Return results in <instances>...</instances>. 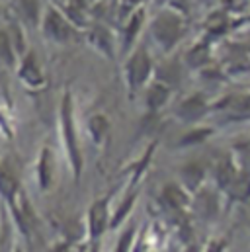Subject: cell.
<instances>
[{
    "label": "cell",
    "instance_id": "cell-1",
    "mask_svg": "<svg viewBox=\"0 0 250 252\" xmlns=\"http://www.w3.org/2000/svg\"><path fill=\"white\" fill-rule=\"evenodd\" d=\"M59 137H61L68 172L74 182H80L82 172H84V155H82L80 129H78V120H76L74 96L68 86L62 90L61 104H59Z\"/></svg>",
    "mask_w": 250,
    "mask_h": 252
},
{
    "label": "cell",
    "instance_id": "cell-2",
    "mask_svg": "<svg viewBox=\"0 0 250 252\" xmlns=\"http://www.w3.org/2000/svg\"><path fill=\"white\" fill-rule=\"evenodd\" d=\"M188 30H189V16L168 6H160L158 12L153 14L151 20L147 22L151 43L162 55L176 53L178 45L186 37Z\"/></svg>",
    "mask_w": 250,
    "mask_h": 252
},
{
    "label": "cell",
    "instance_id": "cell-3",
    "mask_svg": "<svg viewBox=\"0 0 250 252\" xmlns=\"http://www.w3.org/2000/svg\"><path fill=\"white\" fill-rule=\"evenodd\" d=\"M155 66H156V61L151 49L141 41L127 55H124L122 74H124V84L129 100H135L143 92V88L153 80Z\"/></svg>",
    "mask_w": 250,
    "mask_h": 252
},
{
    "label": "cell",
    "instance_id": "cell-4",
    "mask_svg": "<svg viewBox=\"0 0 250 252\" xmlns=\"http://www.w3.org/2000/svg\"><path fill=\"white\" fill-rule=\"evenodd\" d=\"M39 32L41 35L59 47H66L70 43H76L78 39H82V32L64 16L61 8L53 2L43 6L41 18H39Z\"/></svg>",
    "mask_w": 250,
    "mask_h": 252
},
{
    "label": "cell",
    "instance_id": "cell-5",
    "mask_svg": "<svg viewBox=\"0 0 250 252\" xmlns=\"http://www.w3.org/2000/svg\"><path fill=\"white\" fill-rule=\"evenodd\" d=\"M147 22H149V12H147V4L133 8L124 20L118 32V53L124 57L127 55L139 41L143 32L147 30Z\"/></svg>",
    "mask_w": 250,
    "mask_h": 252
},
{
    "label": "cell",
    "instance_id": "cell-6",
    "mask_svg": "<svg viewBox=\"0 0 250 252\" xmlns=\"http://www.w3.org/2000/svg\"><path fill=\"white\" fill-rule=\"evenodd\" d=\"M112 199H114V191L106 193L104 197H96L86 211V241L90 245L98 243L104 237V233L110 231Z\"/></svg>",
    "mask_w": 250,
    "mask_h": 252
},
{
    "label": "cell",
    "instance_id": "cell-7",
    "mask_svg": "<svg viewBox=\"0 0 250 252\" xmlns=\"http://www.w3.org/2000/svg\"><path fill=\"white\" fill-rule=\"evenodd\" d=\"M84 41L104 59L114 61L120 53H118V32L100 20H94L84 32H82Z\"/></svg>",
    "mask_w": 250,
    "mask_h": 252
},
{
    "label": "cell",
    "instance_id": "cell-8",
    "mask_svg": "<svg viewBox=\"0 0 250 252\" xmlns=\"http://www.w3.org/2000/svg\"><path fill=\"white\" fill-rule=\"evenodd\" d=\"M211 114L223 122H250V92H231L211 102Z\"/></svg>",
    "mask_w": 250,
    "mask_h": 252
},
{
    "label": "cell",
    "instance_id": "cell-9",
    "mask_svg": "<svg viewBox=\"0 0 250 252\" xmlns=\"http://www.w3.org/2000/svg\"><path fill=\"white\" fill-rule=\"evenodd\" d=\"M211 116V100L203 92H191L184 96L174 108V118L184 126L203 124Z\"/></svg>",
    "mask_w": 250,
    "mask_h": 252
},
{
    "label": "cell",
    "instance_id": "cell-10",
    "mask_svg": "<svg viewBox=\"0 0 250 252\" xmlns=\"http://www.w3.org/2000/svg\"><path fill=\"white\" fill-rule=\"evenodd\" d=\"M16 76L18 80L30 90V92H39L47 86V76L43 70V64L39 61L37 53L33 49H28L16 64Z\"/></svg>",
    "mask_w": 250,
    "mask_h": 252
},
{
    "label": "cell",
    "instance_id": "cell-11",
    "mask_svg": "<svg viewBox=\"0 0 250 252\" xmlns=\"http://www.w3.org/2000/svg\"><path fill=\"white\" fill-rule=\"evenodd\" d=\"M221 197H225L221 189L203 184L191 195V209L203 219H217V215L221 213Z\"/></svg>",
    "mask_w": 250,
    "mask_h": 252
},
{
    "label": "cell",
    "instance_id": "cell-12",
    "mask_svg": "<svg viewBox=\"0 0 250 252\" xmlns=\"http://www.w3.org/2000/svg\"><path fill=\"white\" fill-rule=\"evenodd\" d=\"M160 205L174 215H186L191 209V193L180 182H168L160 189Z\"/></svg>",
    "mask_w": 250,
    "mask_h": 252
},
{
    "label": "cell",
    "instance_id": "cell-13",
    "mask_svg": "<svg viewBox=\"0 0 250 252\" xmlns=\"http://www.w3.org/2000/svg\"><path fill=\"white\" fill-rule=\"evenodd\" d=\"M33 178L39 191H49L55 184V155L49 145H43L37 153L35 158V168H33Z\"/></svg>",
    "mask_w": 250,
    "mask_h": 252
},
{
    "label": "cell",
    "instance_id": "cell-14",
    "mask_svg": "<svg viewBox=\"0 0 250 252\" xmlns=\"http://www.w3.org/2000/svg\"><path fill=\"white\" fill-rule=\"evenodd\" d=\"M233 26H235V16H231L225 8L217 6L203 20V32H201V35H205V37H209L211 41L217 43L219 39H223L233 30Z\"/></svg>",
    "mask_w": 250,
    "mask_h": 252
},
{
    "label": "cell",
    "instance_id": "cell-15",
    "mask_svg": "<svg viewBox=\"0 0 250 252\" xmlns=\"http://www.w3.org/2000/svg\"><path fill=\"white\" fill-rule=\"evenodd\" d=\"M172 88L168 86V84H164L162 80H158V78H153L145 88H143V92L139 94V96H143V106H145V110H147V114H158L162 108H166L168 106V102H170V98H172Z\"/></svg>",
    "mask_w": 250,
    "mask_h": 252
},
{
    "label": "cell",
    "instance_id": "cell-16",
    "mask_svg": "<svg viewBox=\"0 0 250 252\" xmlns=\"http://www.w3.org/2000/svg\"><path fill=\"white\" fill-rule=\"evenodd\" d=\"M213 47L215 41H211L205 35H199L189 47L186 49V53L182 55V61L186 64V68L191 70H201L203 66L213 63Z\"/></svg>",
    "mask_w": 250,
    "mask_h": 252
},
{
    "label": "cell",
    "instance_id": "cell-17",
    "mask_svg": "<svg viewBox=\"0 0 250 252\" xmlns=\"http://www.w3.org/2000/svg\"><path fill=\"white\" fill-rule=\"evenodd\" d=\"M86 137L96 149H106L112 135V122L104 112H94L86 118Z\"/></svg>",
    "mask_w": 250,
    "mask_h": 252
},
{
    "label": "cell",
    "instance_id": "cell-18",
    "mask_svg": "<svg viewBox=\"0 0 250 252\" xmlns=\"http://www.w3.org/2000/svg\"><path fill=\"white\" fill-rule=\"evenodd\" d=\"M239 174H241V166L237 164L233 153H229V155L221 157L213 166V186L221 189L223 193H227L229 188L235 184Z\"/></svg>",
    "mask_w": 250,
    "mask_h": 252
},
{
    "label": "cell",
    "instance_id": "cell-19",
    "mask_svg": "<svg viewBox=\"0 0 250 252\" xmlns=\"http://www.w3.org/2000/svg\"><path fill=\"white\" fill-rule=\"evenodd\" d=\"M64 12V16L80 30L84 32L92 22H94V12H92V2L88 0H64L57 4Z\"/></svg>",
    "mask_w": 250,
    "mask_h": 252
},
{
    "label": "cell",
    "instance_id": "cell-20",
    "mask_svg": "<svg viewBox=\"0 0 250 252\" xmlns=\"http://www.w3.org/2000/svg\"><path fill=\"white\" fill-rule=\"evenodd\" d=\"M178 182L191 195L207 182V166L201 160H189L178 168Z\"/></svg>",
    "mask_w": 250,
    "mask_h": 252
},
{
    "label": "cell",
    "instance_id": "cell-21",
    "mask_svg": "<svg viewBox=\"0 0 250 252\" xmlns=\"http://www.w3.org/2000/svg\"><path fill=\"white\" fill-rule=\"evenodd\" d=\"M166 59L160 64L155 66V76L153 78H158L162 80L164 84H168L172 90L182 82V74H184V68L186 64L184 61L176 55V53H170V55H164Z\"/></svg>",
    "mask_w": 250,
    "mask_h": 252
},
{
    "label": "cell",
    "instance_id": "cell-22",
    "mask_svg": "<svg viewBox=\"0 0 250 252\" xmlns=\"http://www.w3.org/2000/svg\"><path fill=\"white\" fill-rule=\"evenodd\" d=\"M10 10H12V18L22 22L26 28H37L43 6L39 0H12Z\"/></svg>",
    "mask_w": 250,
    "mask_h": 252
},
{
    "label": "cell",
    "instance_id": "cell-23",
    "mask_svg": "<svg viewBox=\"0 0 250 252\" xmlns=\"http://www.w3.org/2000/svg\"><path fill=\"white\" fill-rule=\"evenodd\" d=\"M139 197V186H127L125 193L122 195V199L118 201V207L114 209L112 207V219H110V231L122 227L127 217L131 215L133 207H135V201Z\"/></svg>",
    "mask_w": 250,
    "mask_h": 252
},
{
    "label": "cell",
    "instance_id": "cell-24",
    "mask_svg": "<svg viewBox=\"0 0 250 252\" xmlns=\"http://www.w3.org/2000/svg\"><path fill=\"white\" fill-rule=\"evenodd\" d=\"M213 133H215V127L213 126H203V124L189 126V129L178 139L176 149H191V147H199V145L207 143V139H211Z\"/></svg>",
    "mask_w": 250,
    "mask_h": 252
},
{
    "label": "cell",
    "instance_id": "cell-25",
    "mask_svg": "<svg viewBox=\"0 0 250 252\" xmlns=\"http://www.w3.org/2000/svg\"><path fill=\"white\" fill-rule=\"evenodd\" d=\"M18 53L12 45V39H10V33H8V28L6 26H0V63L8 68H16L18 64Z\"/></svg>",
    "mask_w": 250,
    "mask_h": 252
},
{
    "label": "cell",
    "instance_id": "cell-26",
    "mask_svg": "<svg viewBox=\"0 0 250 252\" xmlns=\"http://www.w3.org/2000/svg\"><path fill=\"white\" fill-rule=\"evenodd\" d=\"M137 233H139V227H137V223H133V221H127V225L124 227L122 235H120V237H118V241H116L114 252H131V251H133V245H135Z\"/></svg>",
    "mask_w": 250,
    "mask_h": 252
},
{
    "label": "cell",
    "instance_id": "cell-27",
    "mask_svg": "<svg viewBox=\"0 0 250 252\" xmlns=\"http://www.w3.org/2000/svg\"><path fill=\"white\" fill-rule=\"evenodd\" d=\"M219 6L225 8L231 16H239L250 10V0H219Z\"/></svg>",
    "mask_w": 250,
    "mask_h": 252
},
{
    "label": "cell",
    "instance_id": "cell-28",
    "mask_svg": "<svg viewBox=\"0 0 250 252\" xmlns=\"http://www.w3.org/2000/svg\"><path fill=\"white\" fill-rule=\"evenodd\" d=\"M229 249V239L223 235H215L207 239V243L201 247V252H227Z\"/></svg>",
    "mask_w": 250,
    "mask_h": 252
},
{
    "label": "cell",
    "instance_id": "cell-29",
    "mask_svg": "<svg viewBox=\"0 0 250 252\" xmlns=\"http://www.w3.org/2000/svg\"><path fill=\"white\" fill-rule=\"evenodd\" d=\"M160 6H168V8H174L182 14L189 16V10H191V2L193 0H158Z\"/></svg>",
    "mask_w": 250,
    "mask_h": 252
},
{
    "label": "cell",
    "instance_id": "cell-30",
    "mask_svg": "<svg viewBox=\"0 0 250 252\" xmlns=\"http://www.w3.org/2000/svg\"><path fill=\"white\" fill-rule=\"evenodd\" d=\"M180 252H201V245H197L195 241H189V243L184 245V249Z\"/></svg>",
    "mask_w": 250,
    "mask_h": 252
},
{
    "label": "cell",
    "instance_id": "cell-31",
    "mask_svg": "<svg viewBox=\"0 0 250 252\" xmlns=\"http://www.w3.org/2000/svg\"><path fill=\"white\" fill-rule=\"evenodd\" d=\"M6 14H8V6H6L4 2H0V20H4Z\"/></svg>",
    "mask_w": 250,
    "mask_h": 252
},
{
    "label": "cell",
    "instance_id": "cell-32",
    "mask_svg": "<svg viewBox=\"0 0 250 252\" xmlns=\"http://www.w3.org/2000/svg\"><path fill=\"white\" fill-rule=\"evenodd\" d=\"M166 252H180V249H178L176 245H168V247H166Z\"/></svg>",
    "mask_w": 250,
    "mask_h": 252
},
{
    "label": "cell",
    "instance_id": "cell-33",
    "mask_svg": "<svg viewBox=\"0 0 250 252\" xmlns=\"http://www.w3.org/2000/svg\"><path fill=\"white\" fill-rule=\"evenodd\" d=\"M12 252H24V249H22L20 245H14V247H12Z\"/></svg>",
    "mask_w": 250,
    "mask_h": 252
},
{
    "label": "cell",
    "instance_id": "cell-34",
    "mask_svg": "<svg viewBox=\"0 0 250 252\" xmlns=\"http://www.w3.org/2000/svg\"><path fill=\"white\" fill-rule=\"evenodd\" d=\"M53 4H61V2H64V0H51Z\"/></svg>",
    "mask_w": 250,
    "mask_h": 252
},
{
    "label": "cell",
    "instance_id": "cell-35",
    "mask_svg": "<svg viewBox=\"0 0 250 252\" xmlns=\"http://www.w3.org/2000/svg\"><path fill=\"white\" fill-rule=\"evenodd\" d=\"M88 2H92V4H96V2H102V0H88Z\"/></svg>",
    "mask_w": 250,
    "mask_h": 252
},
{
    "label": "cell",
    "instance_id": "cell-36",
    "mask_svg": "<svg viewBox=\"0 0 250 252\" xmlns=\"http://www.w3.org/2000/svg\"><path fill=\"white\" fill-rule=\"evenodd\" d=\"M0 213H2V207H0Z\"/></svg>",
    "mask_w": 250,
    "mask_h": 252
}]
</instances>
